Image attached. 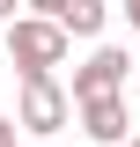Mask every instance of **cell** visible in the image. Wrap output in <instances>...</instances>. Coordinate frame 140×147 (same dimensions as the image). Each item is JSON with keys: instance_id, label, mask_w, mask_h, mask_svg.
<instances>
[{"instance_id": "6da1fadb", "label": "cell", "mask_w": 140, "mask_h": 147, "mask_svg": "<svg viewBox=\"0 0 140 147\" xmlns=\"http://www.w3.org/2000/svg\"><path fill=\"white\" fill-rule=\"evenodd\" d=\"M67 44L74 37L59 22H37V15H15L7 22V59H15L22 81H52V66H67Z\"/></svg>"}, {"instance_id": "7a4b0ae2", "label": "cell", "mask_w": 140, "mask_h": 147, "mask_svg": "<svg viewBox=\"0 0 140 147\" xmlns=\"http://www.w3.org/2000/svg\"><path fill=\"white\" fill-rule=\"evenodd\" d=\"M74 118V96L59 81H22V103H15V132H37V140H52L59 125Z\"/></svg>"}, {"instance_id": "3957f363", "label": "cell", "mask_w": 140, "mask_h": 147, "mask_svg": "<svg viewBox=\"0 0 140 147\" xmlns=\"http://www.w3.org/2000/svg\"><path fill=\"white\" fill-rule=\"evenodd\" d=\"M125 81H133V52H118V44H96L88 52V66H74V103H96V96H118Z\"/></svg>"}, {"instance_id": "277c9868", "label": "cell", "mask_w": 140, "mask_h": 147, "mask_svg": "<svg viewBox=\"0 0 140 147\" xmlns=\"http://www.w3.org/2000/svg\"><path fill=\"white\" fill-rule=\"evenodd\" d=\"M74 118H81V132H88L96 147H125V140H133L125 96H96V103H74Z\"/></svg>"}, {"instance_id": "5b68a950", "label": "cell", "mask_w": 140, "mask_h": 147, "mask_svg": "<svg viewBox=\"0 0 140 147\" xmlns=\"http://www.w3.org/2000/svg\"><path fill=\"white\" fill-rule=\"evenodd\" d=\"M103 22H111L103 0H67V7H59V30L67 37H103Z\"/></svg>"}, {"instance_id": "8992f818", "label": "cell", "mask_w": 140, "mask_h": 147, "mask_svg": "<svg viewBox=\"0 0 140 147\" xmlns=\"http://www.w3.org/2000/svg\"><path fill=\"white\" fill-rule=\"evenodd\" d=\"M22 7H30L37 22H59V7H67V0H22Z\"/></svg>"}, {"instance_id": "52a82bcc", "label": "cell", "mask_w": 140, "mask_h": 147, "mask_svg": "<svg viewBox=\"0 0 140 147\" xmlns=\"http://www.w3.org/2000/svg\"><path fill=\"white\" fill-rule=\"evenodd\" d=\"M0 147H15V118H7V110H0Z\"/></svg>"}, {"instance_id": "ba28073f", "label": "cell", "mask_w": 140, "mask_h": 147, "mask_svg": "<svg viewBox=\"0 0 140 147\" xmlns=\"http://www.w3.org/2000/svg\"><path fill=\"white\" fill-rule=\"evenodd\" d=\"M118 15H125V22H133V30H140V0H118Z\"/></svg>"}, {"instance_id": "9c48e42d", "label": "cell", "mask_w": 140, "mask_h": 147, "mask_svg": "<svg viewBox=\"0 0 140 147\" xmlns=\"http://www.w3.org/2000/svg\"><path fill=\"white\" fill-rule=\"evenodd\" d=\"M15 7H22V0H0V22H15Z\"/></svg>"}, {"instance_id": "30bf717a", "label": "cell", "mask_w": 140, "mask_h": 147, "mask_svg": "<svg viewBox=\"0 0 140 147\" xmlns=\"http://www.w3.org/2000/svg\"><path fill=\"white\" fill-rule=\"evenodd\" d=\"M125 147H140V132H133V140H125Z\"/></svg>"}]
</instances>
